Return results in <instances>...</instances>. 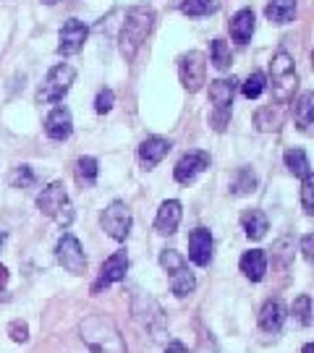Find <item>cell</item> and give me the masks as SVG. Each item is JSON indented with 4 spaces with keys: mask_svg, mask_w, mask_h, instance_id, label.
<instances>
[{
    "mask_svg": "<svg viewBox=\"0 0 314 353\" xmlns=\"http://www.w3.org/2000/svg\"><path fill=\"white\" fill-rule=\"evenodd\" d=\"M79 335L92 353H128L121 330L113 325V319L102 314H89L79 325Z\"/></svg>",
    "mask_w": 314,
    "mask_h": 353,
    "instance_id": "obj_1",
    "label": "cell"
},
{
    "mask_svg": "<svg viewBox=\"0 0 314 353\" xmlns=\"http://www.w3.org/2000/svg\"><path fill=\"white\" fill-rule=\"evenodd\" d=\"M152 26H155V11L144 6H134L126 13L124 29H121V52L126 58H134L137 50L147 42Z\"/></svg>",
    "mask_w": 314,
    "mask_h": 353,
    "instance_id": "obj_2",
    "label": "cell"
},
{
    "mask_svg": "<svg viewBox=\"0 0 314 353\" xmlns=\"http://www.w3.org/2000/svg\"><path fill=\"white\" fill-rule=\"evenodd\" d=\"M299 87V76H296V65L288 52H275L273 61H270V89H273V97L280 105L293 97V92Z\"/></svg>",
    "mask_w": 314,
    "mask_h": 353,
    "instance_id": "obj_3",
    "label": "cell"
},
{
    "mask_svg": "<svg viewBox=\"0 0 314 353\" xmlns=\"http://www.w3.org/2000/svg\"><path fill=\"white\" fill-rule=\"evenodd\" d=\"M37 207L39 212L52 217L58 225L68 228L74 223V207L68 202V194L61 181H52L48 189H42V194L37 196Z\"/></svg>",
    "mask_w": 314,
    "mask_h": 353,
    "instance_id": "obj_4",
    "label": "cell"
},
{
    "mask_svg": "<svg viewBox=\"0 0 314 353\" xmlns=\"http://www.w3.org/2000/svg\"><path fill=\"white\" fill-rule=\"evenodd\" d=\"M239 81L236 79H215L210 81V102H213V128L223 131L230 121V105L236 94Z\"/></svg>",
    "mask_w": 314,
    "mask_h": 353,
    "instance_id": "obj_5",
    "label": "cell"
},
{
    "mask_svg": "<svg viewBox=\"0 0 314 353\" xmlns=\"http://www.w3.org/2000/svg\"><path fill=\"white\" fill-rule=\"evenodd\" d=\"M74 79H76V71L68 63H61V65H55V68H50V74L45 76V81H42V87H39V92H37V102L48 105V102L63 100V97L68 94L71 84H74Z\"/></svg>",
    "mask_w": 314,
    "mask_h": 353,
    "instance_id": "obj_6",
    "label": "cell"
},
{
    "mask_svg": "<svg viewBox=\"0 0 314 353\" xmlns=\"http://www.w3.org/2000/svg\"><path fill=\"white\" fill-rule=\"evenodd\" d=\"M55 259L61 262V267L71 275H84L87 272V256H84V249L76 236L71 233H63L61 241L55 243Z\"/></svg>",
    "mask_w": 314,
    "mask_h": 353,
    "instance_id": "obj_7",
    "label": "cell"
},
{
    "mask_svg": "<svg viewBox=\"0 0 314 353\" xmlns=\"http://www.w3.org/2000/svg\"><path fill=\"white\" fill-rule=\"evenodd\" d=\"M102 230L115 241H126L131 233V210L126 207V202L115 199L105 207V212L100 214Z\"/></svg>",
    "mask_w": 314,
    "mask_h": 353,
    "instance_id": "obj_8",
    "label": "cell"
},
{
    "mask_svg": "<svg viewBox=\"0 0 314 353\" xmlns=\"http://www.w3.org/2000/svg\"><path fill=\"white\" fill-rule=\"evenodd\" d=\"M204 74H207V63H204V55L199 50L186 52L178 61V76H181V84L186 92H199L204 84Z\"/></svg>",
    "mask_w": 314,
    "mask_h": 353,
    "instance_id": "obj_9",
    "label": "cell"
},
{
    "mask_svg": "<svg viewBox=\"0 0 314 353\" xmlns=\"http://www.w3.org/2000/svg\"><path fill=\"white\" fill-rule=\"evenodd\" d=\"M87 34H89V29L84 21L68 19V21L61 26V34H58V52H61V55H76V52L84 48Z\"/></svg>",
    "mask_w": 314,
    "mask_h": 353,
    "instance_id": "obj_10",
    "label": "cell"
},
{
    "mask_svg": "<svg viewBox=\"0 0 314 353\" xmlns=\"http://www.w3.org/2000/svg\"><path fill=\"white\" fill-rule=\"evenodd\" d=\"M210 168V154L202 150H194V152H186L181 160L176 163L173 168V178H176L178 183H191L194 178L204 173Z\"/></svg>",
    "mask_w": 314,
    "mask_h": 353,
    "instance_id": "obj_11",
    "label": "cell"
},
{
    "mask_svg": "<svg viewBox=\"0 0 314 353\" xmlns=\"http://www.w3.org/2000/svg\"><path fill=\"white\" fill-rule=\"evenodd\" d=\"M213 233L207 228H197L188 233V259L197 267H207L213 262Z\"/></svg>",
    "mask_w": 314,
    "mask_h": 353,
    "instance_id": "obj_12",
    "label": "cell"
},
{
    "mask_svg": "<svg viewBox=\"0 0 314 353\" xmlns=\"http://www.w3.org/2000/svg\"><path fill=\"white\" fill-rule=\"evenodd\" d=\"M126 270H128V254L126 252L110 254V256L102 262L100 278L95 283V290L105 288V285H113V283H121V280L126 278Z\"/></svg>",
    "mask_w": 314,
    "mask_h": 353,
    "instance_id": "obj_13",
    "label": "cell"
},
{
    "mask_svg": "<svg viewBox=\"0 0 314 353\" xmlns=\"http://www.w3.org/2000/svg\"><path fill=\"white\" fill-rule=\"evenodd\" d=\"M170 150H173V144L168 139H163V137H150V139H144L139 144V163L144 165L147 170H152L157 163H163Z\"/></svg>",
    "mask_w": 314,
    "mask_h": 353,
    "instance_id": "obj_14",
    "label": "cell"
},
{
    "mask_svg": "<svg viewBox=\"0 0 314 353\" xmlns=\"http://www.w3.org/2000/svg\"><path fill=\"white\" fill-rule=\"evenodd\" d=\"M181 202L176 199H168V202L160 204V210H157V217H155V230L160 233V236H173L181 225Z\"/></svg>",
    "mask_w": 314,
    "mask_h": 353,
    "instance_id": "obj_15",
    "label": "cell"
},
{
    "mask_svg": "<svg viewBox=\"0 0 314 353\" xmlns=\"http://www.w3.org/2000/svg\"><path fill=\"white\" fill-rule=\"evenodd\" d=\"M71 131H74V118L71 113L66 110V108H55L48 118H45V134L55 141H63L71 137Z\"/></svg>",
    "mask_w": 314,
    "mask_h": 353,
    "instance_id": "obj_16",
    "label": "cell"
},
{
    "mask_svg": "<svg viewBox=\"0 0 314 353\" xmlns=\"http://www.w3.org/2000/svg\"><path fill=\"white\" fill-rule=\"evenodd\" d=\"M283 322H286V306L280 299H270V301L262 306V312H259V327L264 332H280L283 327Z\"/></svg>",
    "mask_w": 314,
    "mask_h": 353,
    "instance_id": "obj_17",
    "label": "cell"
},
{
    "mask_svg": "<svg viewBox=\"0 0 314 353\" xmlns=\"http://www.w3.org/2000/svg\"><path fill=\"white\" fill-rule=\"evenodd\" d=\"M239 267L241 272H244V278H249L251 283H259L264 278V272H267V256L259 249H251V252L241 256Z\"/></svg>",
    "mask_w": 314,
    "mask_h": 353,
    "instance_id": "obj_18",
    "label": "cell"
},
{
    "mask_svg": "<svg viewBox=\"0 0 314 353\" xmlns=\"http://www.w3.org/2000/svg\"><path fill=\"white\" fill-rule=\"evenodd\" d=\"M254 26H257V19H254V11L251 8H241L233 19H230V37L241 42V45H246L254 34Z\"/></svg>",
    "mask_w": 314,
    "mask_h": 353,
    "instance_id": "obj_19",
    "label": "cell"
},
{
    "mask_svg": "<svg viewBox=\"0 0 314 353\" xmlns=\"http://www.w3.org/2000/svg\"><path fill=\"white\" fill-rule=\"evenodd\" d=\"M241 225H244V233H246L251 241L264 239L267 230H270L267 214H264L262 210H246V212L241 214Z\"/></svg>",
    "mask_w": 314,
    "mask_h": 353,
    "instance_id": "obj_20",
    "label": "cell"
},
{
    "mask_svg": "<svg viewBox=\"0 0 314 353\" xmlns=\"http://www.w3.org/2000/svg\"><path fill=\"white\" fill-rule=\"evenodd\" d=\"M293 121L296 126L302 128L304 134H309L314 126V94L312 92H304L302 97L293 105Z\"/></svg>",
    "mask_w": 314,
    "mask_h": 353,
    "instance_id": "obj_21",
    "label": "cell"
},
{
    "mask_svg": "<svg viewBox=\"0 0 314 353\" xmlns=\"http://www.w3.org/2000/svg\"><path fill=\"white\" fill-rule=\"evenodd\" d=\"M264 13L273 24H288L296 16V0H270Z\"/></svg>",
    "mask_w": 314,
    "mask_h": 353,
    "instance_id": "obj_22",
    "label": "cell"
},
{
    "mask_svg": "<svg viewBox=\"0 0 314 353\" xmlns=\"http://www.w3.org/2000/svg\"><path fill=\"white\" fill-rule=\"evenodd\" d=\"M283 126V110H280V102L277 105H267L257 113V128L259 131H277Z\"/></svg>",
    "mask_w": 314,
    "mask_h": 353,
    "instance_id": "obj_23",
    "label": "cell"
},
{
    "mask_svg": "<svg viewBox=\"0 0 314 353\" xmlns=\"http://www.w3.org/2000/svg\"><path fill=\"white\" fill-rule=\"evenodd\" d=\"M194 288H197V280L186 270V265L181 267V270H176V272H170V290L176 293L178 299H186Z\"/></svg>",
    "mask_w": 314,
    "mask_h": 353,
    "instance_id": "obj_24",
    "label": "cell"
},
{
    "mask_svg": "<svg viewBox=\"0 0 314 353\" xmlns=\"http://www.w3.org/2000/svg\"><path fill=\"white\" fill-rule=\"evenodd\" d=\"M251 191H257V176L251 173L249 168L236 170V176L230 181V194H233V196H246Z\"/></svg>",
    "mask_w": 314,
    "mask_h": 353,
    "instance_id": "obj_25",
    "label": "cell"
},
{
    "mask_svg": "<svg viewBox=\"0 0 314 353\" xmlns=\"http://www.w3.org/2000/svg\"><path fill=\"white\" fill-rule=\"evenodd\" d=\"M283 160H286V168H288L296 178H304V176H309V173H312V168H309V157H306V152L304 150H288Z\"/></svg>",
    "mask_w": 314,
    "mask_h": 353,
    "instance_id": "obj_26",
    "label": "cell"
},
{
    "mask_svg": "<svg viewBox=\"0 0 314 353\" xmlns=\"http://www.w3.org/2000/svg\"><path fill=\"white\" fill-rule=\"evenodd\" d=\"M220 8V0H184L181 11L186 16H210Z\"/></svg>",
    "mask_w": 314,
    "mask_h": 353,
    "instance_id": "obj_27",
    "label": "cell"
},
{
    "mask_svg": "<svg viewBox=\"0 0 314 353\" xmlns=\"http://www.w3.org/2000/svg\"><path fill=\"white\" fill-rule=\"evenodd\" d=\"M210 55H213V65L217 71H228L230 63H233V55H230V48H228L223 39H213V48H210Z\"/></svg>",
    "mask_w": 314,
    "mask_h": 353,
    "instance_id": "obj_28",
    "label": "cell"
},
{
    "mask_svg": "<svg viewBox=\"0 0 314 353\" xmlns=\"http://www.w3.org/2000/svg\"><path fill=\"white\" fill-rule=\"evenodd\" d=\"M264 87H267V76H264L262 71H254V74H249V79L241 84V92H244L246 100H257L264 92Z\"/></svg>",
    "mask_w": 314,
    "mask_h": 353,
    "instance_id": "obj_29",
    "label": "cell"
},
{
    "mask_svg": "<svg viewBox=\"0 0 314 353\" xmlns=\"http://www.w3.org/2000/svg\"><path fill=\"white\" fill-rule=\"evenodd\" d=\"M76 178L81 183L92 186L97 181V160L95 157H79V163H76Z\"/></svg>",
    "mask_w": 314,
    "mask_h": 353,
    "instance_id": "obj_30",
    "label": "cell"
},
{
    "mask_svg": "<svg viewBox=\"0 0 314 353\" xmlns=\"http://www.w3.org/2000/svg\"><path fill=\"white\" fill-rule=\"evenodd\" d=\"M293 316L299 319V325L302 327H309L312 325V299L309 296H299L296 301H293Z\"/></svg>",
    "mask_w": 314,
    "mask_h": 353,
    "instance_id": "obj_31",
    "label": "cell"
},
{
    "mask_svg": "<svg viewBox=\"0 0 314 353\" xmlns=\"http://www.w3.org/2000/svg\"><path fill=\"white\" fill-rule=\"evenodd\" d=\"M184 265H186V259H184L176 249H165V252L160 254V267H163L168 275H170V272H176V270H181Z\"/></svg>",
    "mask_w": 314,
    "mask_h": 353,
    "instance_id": "obj_32",
    "label": "cell"
},
{
    "mask_svg": "<svg viewBox=\"0 0 314 353\" xmlns=\"http://www.w3.org/2000/svg\"><path fill=\"white\" fill-rule=\"evenodd\" d=\"M302 207L306 214L314 212V178H312V173L302 178Z\"/></svg>",
    "mask_w": 314,
    "mask_h": 353,
    "instance_id": "obj_33",
    "label": "cell"
},
{
    "mask_svg": "<svg viewBox=\"0 0 314 353\" xmlns=\"http://www.w3.org/2000/svg\"><path fill=\"white\" fill-rule=\"evenodd\" d=\"M11 183L16 189H29V186H35V173H32V168L29 165H21V168H16V173H13Z\"/></svg>",
    "mask_w": 314,
    "mask_h": 353,
    "instance_id": "obj_34",
    "label": "cell"
},
{
    "mask_svg": "<svg viewBox=\"0 0 314 353\" xmlns=\"http://www.w3.org/2000/svg\"><path fill=\"white\" fill-rule=\"evenodd\" d=\"M8 335H11L13 343H26L29 341V327H26V322L13 319L11 325H8Z\"/></svg>",
    "mask_w": 314,
    "mask_h": 353,
    "instance_id": "obj_35",
    "label": "cell"
},
{
    "mask_svg": "<svg viewBox=\"0 0 314 353\" xmlns=\"http://www.w3.org/2000/svg\"><path fill=\"white\" fill-rule=\"evenodd\" d=\"M113 102H115V94H113V89H102L100 94H97V100H95V110L97 113H108L110 108H113Z\"/></svg>",
    "mask_w": 314,
    "mask_h": 353,
    "instance_id": "obj_36",
    "label": "cell"
},
{
    "mask_svg": "<svg viewBox=\"0 0 314 353\" xmlns=\"http://www.w3.org/2000/svg\"><path fill=\"white\" fill-rule=\"evenodd\" d=\"M165 353H188V351L181 341H170L168 345H165Z\"/></svg>",
    "mask_w": 314,
    "mask_h": 353,
    "instance_id": "obj_37",
    "label": "cell"
},
{
    "mask_svg": "<svg viewBox=\"0 0 314 353\" xmlns=\"http://www.w3.org/2000/svg\"><path fill=\"white\" fill-rule=\"evenodd\" d=\"M312 241H314L312 233H309V236H304V241H302V252H304L306 259H312Z\"/></svg>",
    "mask_w": 314,
    "mask_h": 353,
    "instance_id": "obj_38",
    "label": "cell"
},
{
    "mask_svg": "<svg viewBox=\"0 0 314 353\" xmlns=\"http://www.w3.org/2000/svg\"><path fill=\"white\" fill-rule=\"evenodd\" d=\"M6 283H8V270H6V267L0 265V288H3Z\"/></svg>",
    "mask_w": 314,
    "mask_h": 353,
    "instance_id": "obj_39",
    "label": "cell"
},
{
    "mask_svg": "<svg viewBox=\"0 0 314 353\" xmlns=\"http://www.w3.org/2000/svg\"><path fill=\"white\" fill-rule=\"evenodd\" d=\"M302 353H314V343H306L302 348Z\"/></svg>",
    "mask_w": 314,
    "mask_h": 353,
    "instance_id": "obj_40",
    "label": "cell"
},
{
    "mask_svg": "<svg viewBox=\"0 0 314 353\" xmlns=\"http://www.w3.org/2000/svg\"><path fill=\"white\" fill-rule=\"evenodd\" d=\"M6 239H8V236H6V233H0V249H3V243H6Z\"/></svg>",
    "mask_w": 314,
    "mask_h": 353,
    "instance_id": "obj_41",
    "label": "cell"
},
{
    "mask_svg": "<svg viewBox=\"0 0 314 353\" xmlns=\"http://www.w3.org/2000/svg\"><path fill=\"white\" fill-rule=\"evenodd\" d=\"M42 3H48V6H52V3H55V0H42Z\"/></svg>",
    "mask_w": 314,
    "mask_h": 353,
    "instance_id": "obj_42",
    "label": "cell"
}]
</instances>
